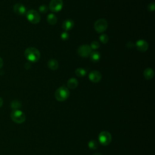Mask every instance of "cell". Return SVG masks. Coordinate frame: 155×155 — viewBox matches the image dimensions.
Wrapping results in <instances>:
<instances>
[{
    "label": "cell",
    "instance_id": "obj_9",
    "mask_svg": "<svg viewBox=\"0 0 155 155\" xmlns=\"http://www.w3.org/2000/svg\"><path fill=\"white\" fill-rule=\"evenodd\" d=\"M89 78L90 81L94 83H99L102 78V75L98 71H92L89 75Z\"/></svg>",
    "mask_w": 155,
    "mask_h": 155
},
{
    "label": "cell",
    "instance_id": "obj_21",
    "mask_svg": "<svg viewBox=\"0 0 155 155\" xmlns=\"http://www.w3.org/2000/svg\"><path fill=\"white\" fill-rule=\"evenodd\" d=\"M108 36L106 34H102L100 36V40L103 44H107L108 41Z\"/></svg>",
    "mask_w": 155,
    "mask_h": 155
},
{
    "label": "cell",
    "instance_id": "obj_10",
    "mask_svg": "<svg viewBox=\"0 0 155 155\" xmlns=\"http://www.w3.org/2000/svg\"><path fill=\"white\" fill-rule=\"evenodd\" d=\"M136 48L141 52H145L148 49V44L146 41L144 40H140L137 41L135 44Z\"/></svg>",
    "mask_w": 155,
    "mask_h": 155
},
{
    "label": "cell",
    "instance_id": "obj_15",
    "mask_svg": "<svg viewBox=\"0 0 155 155\" xmlns=\"http://www.w3.org/2000/svg\"><path fill=\"white\" fill-rule=\"evenodd\" d=\"M67 85L69 89H75L78 87V80L76 78H72L68 80Z\"/></svg>",
    "mask_w": 155,
    "mask_h": 155
},
{
    "label": "cell",
    "instance_id": "obj_3",
    "mask_svg": "<svg viewBox=\"0 0 155 155\" xmlns=\"http://www.w3.org/2000/svg\"><path fill=\"white\" fill-rule=\"evenodd\" d=\"M10 118L13 122L17 124H22L26 120L25 114L19 110H13L10 114Z\"/></svg>",
    "mask_w": 155,
    "mask_h": 155
},
{
    "label": "cell",
    "instance_id": "obj_13",
    "mask_svg": "<svg viewBox=\"0 0 155 155\" xmlns=\"http://www.w3.org/2000/svg\"><path fill=\"white\" fill-rule=\"evenodd\" d=\"M154 72L152 69L147 68L145 69L144 72V76L146 80H151L154 77Z\"/></svg>",
    "mask_w": 155,
    "mask_h": 155
},
{
    "label": "cell",
    "instance_id": "obj_7",
    "mask_svg": "<svg viewBox=\"0 0 155 155\" xmlns=\"http://www.w3.org/2000/svg\"><path fill=\"white\" fill-rule=\"evenodd\" d=\"M63 6V0H52L49 4V9L52 12L57 13L61 10Z\"/></svg>",
    "mask_w": 155,
    "mask_h": 155
},
{
    "label": "cell",
    "instance_id": "obj_2",
    "mask_svg": "<svg viewBox=\"0 0 155 155\" xmlns=\"http://www.w3.org/2000/svg\"><path fill=\"white\" fill-rule=\"evenodd\" d=\"M70 95L69 89L65 86H61L58 88L55 93V97L57 101L63 102L68 99Z\"/></svg>",
    "mask_w": 155,
    "mask_h": 155
},
{
    "label": "cell",
    "instance_id": "obj_5",
    "mask_svg": "<svg viewBox=\"0 0 155 155\" xmlns=\"http://www.w3.org/2000/svg\"><path fill=\"white\" fill-rule=\"evenodd\" d=\"M98 139L101 144L106 146L110 144L111 141V136L109 132L103 131L100 133Z\"/></svg>",
    "mask_w": 155,
    "mask_h": 155
},
{
    "label": "cell",
    "instance_id": "obj_25",
    "mask_svg": "<svg viewBox=\"0 0 155 155\" xmlns=\"http://www.w3.org/2000/svg\"><path fill=\"white\" fill-rule=\"evenodd\" d=\"M155 9V4H154V3L152 2L151 3L149 4L148 6V10L150 12H153Z\"/></svg>",
    "mask_w": 155,
    "mask_h": 155
},
{
    "label": "cell",
    "instance_id": "obj_12",
    "mask_svg": "<svg viewBox=\"0 0 155 155\" xmlns=\"http://www.w3.org/2000/svg\"><path fill=\"white\" fill-rule=\"evenodd\" d=\"M74 26V23L71 19H66L63 23L62 27L65 32L70 30Z\"/></svg>",
    "mask_w": 155,
    "mask_h": 155
},
{
    "label": "cell",
    "instance_id": "obj_8",
    "mask_svg": "<svg viewBox=\"0 0 155 155\" xmlns=\"http://www.w3.org/2000/svg\"><path fill=\"white\" fill-rule=\"evenodd\" d=\"M92 52V49L88 44H84L80 46L77 50V53L81 57L87 58L90 56Z\"/></svg>",
    "mask_w": 155,
    "mask_h": 155
},
{
    "label": "cell",
    "instance_id": "obj_11",
    "mask_svg": "<svg viewBox=\"0 0 155 155\" xmlns=\"http://www.w3.org/2000/svg\"><path fill=\"white\" fill-rule=\"evenodd\" d=\"M13 11L15 13H16L18 15H24L27 13L26 8V7L21 4V3H16L13 6Z\"/></svg>",
    "mask_w": 155,
    "mask_h": 155
},
{
    "label": "cell",
    "instance_id": "obj_4",
    "mask_svg": "<svg viewBox=\"0 0 155 155\" xmlns=\"http://www.w3.org/2000/svg\"><path fill=\"white\" fill-rule=\"evenodd\" d=\"M27 20L32 24H38L40 22L41 16L40 13L35 10H30L26 13Z\"/></svg>",
    "mask_w": 155,
    "mask_h": 155
},
{
    "label": "cell",
    "instance_id": "obj_16",
    "mask_svg": "<svg viewBox=\"0 0 155 155\" xmlns=\"http://www.w3.org/2000/svg\"><path fill=\"white\" fill-rule=\"evenodd\" d=\"M47 66L50 70H56L58 69V67H59V64H58V62L56 60L51 59L48 61Z\"/></svg>",
    "mask_w": 155,
    "mask_h": 155
},
{
    "label": "cell",
    "instance_id": "obj_22",
    "mask_svg": "<svg viewBox=\"0 0 155 155\" xmlns=\"http://www.w3.org/2000/svg\"><path fill=\"white\" fill-rule=\"evenodd\" d=\"M90 48L92 49H93V50H96L100 48V43L98 42V41H93L91 44H90Z\"/></svg>",
    "mask_w": 155,
    "mask_h": 155
},
{
    "label": "cell",
    "instance_id": "obj_27",
    "mask_svg": "<svg viewBox=\"0 0 155 155\" xmlns=\"http://www.w3.org/2000/svg\"><path fill=\"white\" fill-rule=\"evenodd\" d=\"M3 65H4L3 60L2 59L1 57H0V69H1L3 67Z\"/></svg>",
    "mask_w": 155,
    "mask_h": 155
},
{
    "label": "cell",
    "instance_id": "obj_28",
    "mask_svg": "<svg viewBox=\"0 0 155 155\" xmlns=\"http://www.w3.org/2000/svg\"><path fill=\"white\" fill-rule=\"evenodd\" d=\"M3 104V99L1 98H0V108L1 107Z\"/></svg>",
    "mask_w": 155,
    "mask_h": 155
},
{
    "label": "cell",
    "instance_id": "obj_18",
    "mask_svg": "<svg viewBox=\"0 0 155 155\" xmlns=\"http://www.w3.org/2000/svg\"><path fill=\"white\" fill-rule=\"evenodd\" d=\"M21 106H22V104L21 101H19V100H13L10 103V107L13 110H19V108H20Z\"/></svg>",
    "mask_w": 155,
    "mask_h": 155
},
{
    "label": "cell",
    "instance_id": "obj_24",
    "mask_svg": "<svg viewBox=\"0 0 155 155\" xmlns=\"http://www.w3.org/2000/svg\"><path fill=\"white\" fill-rule=\"evenodd\" d=\"M61 38L62 40L66 41V40H68L69 38V34L67 32H63L61 35Z\"/></svg>",
    "mask_w": 155,
    "mask_h": 155
},
{
    "label": "cell",
    "instance_id": "obj_20",
    "mask_svg": "<svg viewBox=\"0 0 155 155\" xmlns=\"http://www.w3.org/2000/svg\"><path fill=\"white\" fill-rule=\"evenodd\" d=\"M98 144L97 142L95 140H91L89 142V147L91 149V150H95L97 148H98Z\"/></svg>",
    "mask_w": 155,
    "mask_h": 155
},
{
    "label": "cell",
    "instance_id": "obj_26",
    "mask_svg": "<svg viewBox=\"0 0 155 155\" xmlns=\"http://www.w3.org/2000/svg\"><path fill=\"white\" fill-rule=\"evenodd\" d=\"M134 43H132V42H130H130L127 43V47H128V48L132 49L133 47H134Z\"/></svg>",
    "mask_w": 155,
    "mask_h": 155
},
{
    "label": "cell",
    "instance_id": "obj_1",
    "mask_svg": "<svg viewBox=\"0 0 155 155\" xmlns=\"http://www.w3.org/2000/svg\"><path fill=\"white\" fill-rule=\"evenodd\" d=\"M24 56L26 59L32 63H36L40 58V52L35 47H29L24 52Z\"/></svg>",
    "mask_w": 155,
    "mask_h": 155
},
{
    "label": "cell",
    "instance_id": "obj_19",
    "mask_svg": "<svg viewBox=\"0 0 155 155\" xmlns=\"http://www.w3.org/2000/svg\"><path fill=\"white\" fill-rule=\"evenodd\" d=\"M86 73H87L86 70L83 68H78L76 69L75 70V74L79 77H84L86 76Z\"/></svg>",
    "mask_w": 155,
    "mask_h": 155
},
{
    "label": "cell",
    "instance_id": "obj_29",
    "mask_svg": "<svg viewBox=\"0 0 155 155\" xmlns=\"http://www.w3.org/2000/svg\"><path fill=\"white\" fill-rule=\"evenodd\" d=\"M93 155H102V154H100V153H95V154H94Z\"/></svg>",
    "mask_w": 155,
    "mask_h": 155
},
{
    "label": "cell",
    "instance_id": "obj_14",
    "mask_svg": "<svg viewBox=\"0 0 155 155\" xmlns=\"http://www.w3.org/2000/svg\"><path fill=\"white\" fill-rule=\"evenodd\" d=\"M89 56L90 58V60H92V61L94 63L98 62L101 59V55L97 51L92 52Z\"/></svg>",
    "mask_w": 155,
    "mask_h": 155
},
{
    "label": "cell",
    "instance_id": "obj_17",
    "mask_svg": "<svg viewBox=\"0 0 155 155\" xmlns=\"http://www.w3.org/2000/svg\"><path fill=\"white\" fill-rule=\"evenodd\" d=\"M47 20L48 23L50 25H55L57 23V18L53 13H50L48 15Z\"/></svg>",
    "mask_w": 155,
    "mask_h": 155
},
{
    "label": "cell",
    "instance_id": "obj_23",
    "mask_svg": "<svg viewBox=\"0 0 155 155\" xmlns=\"http://www.w3.org/2000/svg\"><path fill=\"white\" fill-rule=\"evenodd\" d=\"M49 7L46 5H41L40 7H39V11L42 13H46L48 12Z\"/></svg>",
    "mask_w": 155,
    "mask_h": 155
},
{
    "label": "cell",
    "instance_id": "obj_6",
    "mask_svg": "<svg viewBox=\"0 0 155 155\" xmlns=\"http://www.w3.org/2000/svg\"><path fill=\"white\" fill-rule=\"evenodd\" d=\"M108 24L107 21H106L104 19H100L97 20L94 24V30L98 33H103L106 31L107 29Z\"/></svg>",
    "mask_w": 155,
    "mask_h": 155
}]
</instances>
